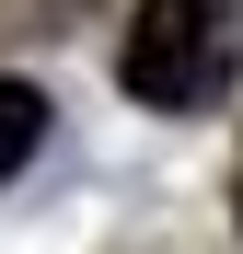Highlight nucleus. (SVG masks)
I'll list each match as a JSON object with an SVG mask.
<instances>
[{
    "instance_id": "nucleus-1",
    "label": "nucleus",
    "mask_w": 243,
    "mask_h": 254,
    "mask_svg": "<svg viewBox=\"0 0 243 254\" xmlns=\"http://www.w3.org/2000/svg\"><path fill=\"white\" fill-rule=\"evenodd\" d=\"M232 58H243V0H139L128 47H116V81L151 116H197V104L232 93Z\"/></svg>"
},
{
    "instance_id": "nucleus-2",
    "label": "nucleus",
    "mask_w": 243,
    "mask_h": 254,
    "mask_svg": "<svg viewBox=\"0 0 243 254\" xmlns=\"http://www.w3.org/2000/svg\"><path fill=\"white\" fill-rule=\"evenodd\" d=\"M35 139H47V93L35 81H0V185L35 162Z\"/></svg>"
}]
</instances>
